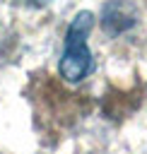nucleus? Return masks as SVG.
Instances as JSON below:
<instances>
[{
    "instance_id": "f257e3e1",
    "label": "nucleus",
    "mask_w": 147,
    "mask_h": 154,
    "mask_svg": "<svg viewBox=\"0 0 147 154\" xmlns=\"http://www.w3.org/2000/svg\"><path fill=\"white\" fill-rule=\"evenodd\" d=\"M94 17L92 12L82 10L77 12V17L72 19L67 36H65V48H63V58H60V75L67 82H80L82 77H87L89 67H92V53L87 48V36L92 31Z\"/></svg>"
},
{
    "instance_id": "f03ea898",
    "label": "nucleus",
    "mask_w": 147,
    "mask_h": 154,
    "mask_svg": "<svg viewBox=\"0 0 147 154\" xmlns=\"http://www.w3.org/2000/svg\"><path fill=\"white\" fill-rule=\"evenodd\" d=\"M104 26L111 34H120L135 24V10L125 0H111L104 5Z\"/></svg>"
}]
</instances>
